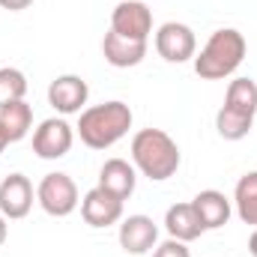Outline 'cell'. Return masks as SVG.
Listing matches in <instances>:
<instances>
[{
	"mask_svg": "<svg viewBox=\"0 0 257 257\" xmlns=\"http://www.w3.org/2000/svg\"><path fill=\"white\" fill-rule=\"evenodd\" d=\"M132 162L147 180L165 183L180 171L183 156H180L177 141L165 128H141L132 138Z\"/></svg>",
	"mask_w": 257,
	"mask_h": 257,
	"instance_id": "cell-1",
	"label": "cell"
},
{
	"mask_svg": "<svg viewBox=\"0 0 257 257\" xmlns=\"http://www.w3.org/2000/svg\"><path fill=\"white\" fill-rule=\"evenodd\" d=\"M132 128V108L126 102H102L81 111L78 120V138L90 150H108L117 141H123Z\"/></svg>",
	"mask_w": 257,
	"mask_h": 257,
	"instance_id": "cell-2",
	"label": "cell"
},
{
	"mask_svg": "<svg viewBox=\"0 0 257 257\" xmlns=\"http://www.w3.org/2000/svg\"><path fill=\"white\" fill-rule=\"evenodd\" d=\"M245 51H248L245 36H242L236 27H221V30H215V33L206 39V45L200 48V54H194V72H197L203 81L230 78V75L242 66Z\"/></svg>",
	"mask_w": 257,
	"mask_h": 257,
	"instance_id": "cell-3",
	"label": "cell"
},
{
	"mask_svg": "<svg viewBox=\"0 0 257 257\" xmlns=\"http://www.w3.org/2000/svg\"><path fill=\"white\" fill-rule=\"evenodd\" d=\"M257 117V84L251 78H233L224 93V105L215 114V128L224 141H242Z\"/></svg>",
	"mask_w": 257,
	"mask_h": 257,
	"instance_id": "cell-4",
	"label": "cell"
},
{
	"mask_svg": "<svg viewBox=\"0 0 257 257\" xmlns=\"http://www.w3.org/2000/svg\"><path fill=\"white\" fill-rule=\"evenodd\" d=\"M36 200H39V206L48 212V215H54V218H66V215H72L75 209H78V186H75V180L69 177V174H45L42 177V183H39V189H36Z\"/></svg>",
	"mask_w": 257,
	"mask_h": 257,
	"instance_id": "cell-5",
	"label": "cell"
},
{
	"mask_svg": "<svg viewBox=\"0 0 257 257\" xmlns=\"http://www.w3.org/2000/svg\"><path fill=\"white\" fill-rule=\"evenodd\" d=\"M156 51L165 63H189L197 54L194 30L183 21H168L156 30Z\"/></svg>",
	"mask_w": 257,
	"mask_h": 257,
	"instance_id": "cell-6",
	"label": "cell"
},
{
	"mask_svg": "<svg viewBox=\"0 0 257 257\" xmlns=\"http://www.w3.org/2000/svg\"><path fill=\"white\" fill-rule=\"evenodd\" d=\"M75 144V128L66 123L63 117H51V120H42L39 128L33 132V153L45 162H54V159H63L66 153L72 150Z\"/></svg>",
	"mask_w": 257,
	"mask_h": 257,
	"instance_id": "cell-7",
	"label": "cell"
},
{
	"mask_svg": "<svg viewBox=\"0 0 257 257\" xmlns=\"http://www.w3.org/2000/svg\"><path fill=\"white\" fill-rule=\"evenodd\" d=\"M111 30L126 36V39H138V42H147L150 33H153V12L147 3L141 0H123L114 6L111 12Z\"/></svg>",
	"mask_w": 257,
	"mask_h": 257,
	"instance_id": "cell-8",
	"label": "cell"
},
{
	"mask_svg": "<svg viewBox=\"0 0 257 257\" xmlns=\"http://www.w3.org/2000/svg\"><path fill=\"white\" fill-rule=\"evenodd\" d=\"M87 99H90V87H87V81L81 75H60L48 87V105L63 117L81 114Z\"/></svg>",
	"mask_w": 257,
	"mask_h": 257,
	"instance_id": "cell-9",
	"label": "cell"
},
{
	"mask_svg": "<svg viewBox=\"0 0 257 257\" xmlns=\"http://www.w3.org/2000/svg\"><path fill=\"white\" fill-rule=\"evenodd\" d=\"M81 218L90 227H111L123 218V200L117 194H111L108 189L96 186L81 200Z\"/></svg>",
	"mask_w": 257,
	"mask_h": 257,
	"instance_id": "cell-10",
	"label": "cell"
},
{
	"mask_svg": "<svg viewBox=\"0 0 257 257\" xmlns=\"http://www.w3.org/2000/svg\"><path fill=\"white\" fill-rule=\"evenodd\" d=\"M159 242V224L150 215H128L120 224V248L126 254H147Z\"/></svg>",
	"mask_w": 257,
	"mask_h": 257,
	"instance_id": "cell-11",
	"label": "cell"
},
{
	"mask_svg": "<svg viewBox=\"0 0 257 257\" xmlns=\"http://www.w3.org/2000/svg\"><path fill=\"white\" fill-rule=\"evenodd\" d=\"M33 206V186L24 174H9L0 183V212L9 221H18L30 212Z\"/></svg>",
	"mask_w": 257,
	"mask_h": 257,
	"instance_id": "cell-12",
	"label": "cell"
},
{
	"mask_svg": "<svg viewBox=\"0 0 257 257\" xmlns=\"http://www.w3.org/2000/svg\"><path fill=\"white\" fill-rule=\"evenodd\" d=\"M102 54L105 60L114 66V69H132L147 57V42H138V39H126L120 33H105L102 39Z\"/></svg>",
	"mask_w": 257,
	"mask_h": 257,
	"instance_id": "cell-13",
	"label": "cell"
},
{
	"mask_svg": "<svg viewBox=\"0 0 257 257\" xmlns=\"http://www.w3.org/2000/svg\"><path fill=\"white\" fill-rule=\"evenodd\" d=\"M192 206H194V212H197V218H200V224H203V230H218V227H224V224L230 221V212H233L230 200L221 192H215V189L200 192L192 200Z\"/></svg>",
	"mask_w": 257,
	"mask_h": 257,
	"instance_id": "cell-14",
	"label": "cell"
},
{
	"mask_svg": "<svg viewBox=\"0 0 257 257\" xmlns=\"http://www.w3.org/2000/svg\"><path fill=\"white\" fill-rule=\"evenodd\" d=\"M99 186L108 189L111 194H117L120 200L132 197L135 186H138V174L135 165H128L126 159H108L99 171Z\"/></svg>",
	"mask_w": 257,
	"mask_h": 257,
	"instance_id": "cell-15",
	"label": "cell"
},
{
	"mask_svg": "<svg viewBox=\"0 0 257 257\" xmlns=\"http://www.w3.org/2000/svg\"><path fill=\"white\" fill-rule=\"evenodd\" d=\"M165 230L171 239H180V242H194L200 233H203V224L197 218L192 203H174L168 212H165Z\"/></svg>",
	"mask_w": 257,
	"mask_h": 257,
	"instance_id": "cell-16",
	"label": "cell"
},
{
	"mask_svg": "<svg viewBox=\"0 0 257 257\" xmlns=\"http://www.w3.org/2000/svg\"><path fill=\"white\" fill-rule=\"evenodd\" d=\"M0 126H3V132H6L9 144L27 138V132H30V126H33V108H30L24 99H21V102L3 105V108H0Z\"/></svg>",
	"mask_w": 257,
	"mask_h": 257,
	"instance_id": "cell-17",
	"label": "cell"
},
{
	"mask_svg": "<svg viewBox=\"0 0 257 257\" xmlns=\"http://www.w3.org/2000/svg\"><path fill=\"white\" fill-rule=\"evenodd\" d=\"M233 206L245 224L257 227V171H248L239 177V183L233 189Z\"/></svg>",
	"mask_w": 257,
	"mask_h": 257,
	"instance_id": "cell-18",
	"label": "cell"
},
{
	"mask_svg": "<svg viewBox=\"0 0 257 257\" xmlns=\"http://www.w3.org/2000/svg\"><path fill=\"white\" fill-rule=\"evenodd\" d=\"M27 93V78L21 69L15 66H3L0 69V108L9 102H21Z\"/></svg>",
	"mask_w": 257,
	"mask_h": 257,
	"instance_id": "cell-19",
	"label": "cell"
},
{
	"mask_svg": "<svg viewBox=\"0 0 257 257\" xmlns=\"http://www.w3.org/2000/svg\"><path fill=\"white\" fill-rule=\"evenodd\" d=\"M153 257H192V251L186 248V242H180V239H168V242L156 245Z\"/></svg>",
	"mask_w": 257,
	"mask_h": 257,
	"instance_id": "cell-20",
	"label": "cell"
},
{
	"mask_svg": "<svg viewBox=\"0 0 257 257\" xmlns=\"http://www.w3.org/2000/svg\"><path fill=\"white\" fill-rule=\"evenodd\" d=\"M33 0H0V6L3 9H9V12H21V9H27Z\"/></svg>",
	"mask_w": 257,
	"mask_h": 257,
	"instance_id": "cell-21",
	"label": "cell"
},
{
	"mask_svg": "<svg viewBox=\"0 0 257 257\" xmlns=\"http://www.w3.org/2000/svg\"><path fill=\"white\" fill-rule=\"evenodd\" d=\"M6 236H9V227H6V215L0 212V245L6 242Z\"/></svg>",
	"mask_w": 257,
	"mask_h": 257,
	"instance_id": "cell-22",
	"label": "cell"
},
{
	"mask_svg": "<svg viewBox=\"0 0 257 257\" xmlns=\"http://www.w3.org/2000/svg\"><path fill=\"white\" fill-rule=\"evenodd\" d=\"M248 254L257 257V230L251 233V239H248Z\"/></svg>",
	"mask_w": 257,
	"mask_h": 257,
	"instance_id": "cell-23",
	"label": "cell"
},
{
	"mask_svg": "<svg viewBox=\"0 0 257 257\" xmlns=\"http://www.w3.org/2000/svg\"><path fill=\"white\" fill-rule=\"evenodd\" d=\"M9 147V138H6V132H3V126H0V153Z\"/></svg>",
	"mask_w": 257,
	"mask_h": 257,
	"instance_id": "cell-24",
	"label": "cell"
}]
</instances>
